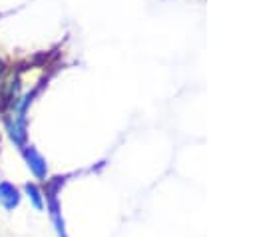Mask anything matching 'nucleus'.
Masks as SVG:
<instances>
[{
	"instance_id": "f03ea898",
	"label": "nucleus",
	"mask_w": 255,
	"mask_h": 237,
	"mask_svg": "<svg viewBox=\"0 0 255 237\" xmlns=\"http://www.w3.org/2000/svg\"><path fill=\"white\" fill-rule=\"evenodd\" d=\"M22 201V191L10 183V181H0V205L6 211H14Z\"/></svg>"
},
{
	"instance_id": "20e7f679",
	"label": "nucleus",
	"mask_w": 255,
	"mask_h": 237,
	"mask_svg": "<svg viewBox=\"0 0 255 237\" xmlns=\"http://www.w3.org/2000/svg\"><path fill=\"white\" fill-rule=\"evenodd\" d=\"M0 70H2V62H0Z\"/></svg>"
},
{
	"instance_id": "7ed1b4c3",
	"label": "nucleus",
	"mask_w": 255,
	"mask_h": 237,
	"mask_svg": "<svg viewBox=\"0 0 255 237\" xmlns=\"http://www.w3.org/2000/svg\"><path fill=\"white\" fill-rule=\"evenodd\" d=\"M24 195L28 197V201H30V205L34 207V209H38V211H42L44 207H46V197H44V191L36 185V183H24Z\"/></svg>"
},
{
	"instance_id": "f257e3e1",
	"label": "nucleus",
	"mask_w": 255,
	"mask_h": 237,
	"mask_svg": "<svg viewBox=\"0 0 255 237\" xmlns=\"http://www.w3.org/2000/svg\"><path fill=\"white\" fill-rule=\"evenodd\" d=\"M20 151H22V157H24L28 169L34 173V177H36V179H46V175H48V163H46V159L42 157V153H40L34 145H28V143H26Z\"/></svg>"
}]
</instances>
